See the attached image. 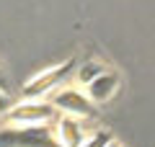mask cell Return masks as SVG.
Masks as SVG:
<instances>
[{"instance_id":"1","label":"cell","mask_w":155,"mask_h":147,"mask_svg":"<svg viewBox=\"0 0 155 147\" xmlns=\"http://www.w3.org/2000/svg\"><path fill=\"white\" fill-rule=\"evenodd\" d=\"M0 147H62L49 124H13L0 129Z\"/></svg>"},{"instance_id":"2","label":"cell","mask_w":155,"mask_h":147,"mask_svg":"<svg viewBox=\"0 0 155 147\" xmlns=\"http://www.w3.org/2000/svg\"><path fill=\"white\" fill-rule=\"evenodd\" d=\"M72 72H78V62L75 60H67V62H62V65L52 67V70H44L41 75H36L34 80H28L26 85H23V90H21L23 101H39L41 96L52 93L57 85H62Z\"/></svg>"},{"instance_id":"3","label":"cell","mask_w":155,"mask_h":147,"mask_svg":"<svg viewBox=\"0 0 155 147\" xmlns=\"http://www.w3.org/2000/svg\"><path fill=\"white\" fill-rule=\"evenodd\" d=\"M52 119H60V111L52 101H18L5 114V121L13 124H47Z\"/></svg>"},{"instance_id":"4","label":"cell","mask_w":155,"mask_h":147,"mask_svg":"<svg viewBox=\"0 0 155 147\" xmlns=\"http://www.w3.org/2000/svg\"><path fill=\"white\" fill-rule=\"evenodd\" d=\"M52 103H54L57 111L70 114V116H80V119H83V116H96V106H93V101L88 98V93L78 90V88H72V85L54 90Z\"/></svg>"},{"instance_id":"5","label":"cell","mask_w":155,"mask_h":147,"mask_svg":"<svg viewBox=\"0 0 155 147\" xmlns=\"http://www.w3.org/2000/svg\"><path fill=\"white\" fill-rule=\"evenodd\" d=\"M57 137H60L62 147H83L88 142L83 119L80 116H70V114H62L57 119Z\"/></svg>"},{"instance_id":"6","label":"cell","mask_w":155,"mask_h":147,"mask_svg":"<svg viewBox=\"0 0 155 147\" xmlns=\"http://www.w3.org/2000/svg\"><path fill=\"white\" fill-rule=\"evenodd\" d=\"M116 85H119V75H116L114 70H106L104 75H98L91 85H85V93H88L91 101L101 103V101H109V98L114 96Z\"/></svg>"},{"instance_id":"7","label":"cell","mask_w":155,"mask_h":147,"mask_svg":"<svg viewBox=\"0 0 155 147\" xmlns=\"http://www.w3.org/2000/svg\"><path fill=\"white\" fill-rule=\"evenodd\" d=\"M104 72H106V67L101 65V62H96V60H85V62H80V65H78L75 80L85 88V85H91V83H93L98 75H104Z\"/></svg>"},{"instance_id":"8","label":"cell","mask_w":155,"mask_h":147,"mask_svg":"<svg viewBox=\"0 0 155 147\" xmlns=\"http://www.w3.org/2000/svg\"><path fill=\"white\" fill-rule=\"evenodd\" d=\"M111 142H114L111 132L109 129H98V132H93V134L88 137V142H85L83 147H109Z\"/></svg>"},{"instance_id":"9","label":"cell","mask_w":155,"mask_h":147,"mask_svg":"<svg viewBox=\"0 0 155 147\" xmlns=\"http://www.w3.org/2000/svg\"><path fill=\"white\" fill-rule=\"evenodd\" d=\"M13 106H16V103L11 101V96H8L5 90H0V116H5L8 111L13 109Z\"/></svg>"},{"instance_id":"10","label":"cell","mask_w":155,"mask_h":147,"mask_svg":"<svg viewBox=\"0 0 155 147\" xmlns=\"http://www.w3.org/2000/svg\"><path fill=\"white\" fill-rule=\"evenodd\" d=\"M8 88V77H5V72L0 70V90H5Z\"/></svg>"},{"instance_id":"11","label":"cell","mask_w":155,"mask_h":147,"mask_svg":"<svg viewBox=\"0 0 155 147\" xmlns=\"http://www.w3.org/2000/svg\"><path fill=\"white\" fill-rule=\"evenodd\" d=\"M109 147H122V145H119V142H116V139H114V142H111V145H109Z\"/></svg>"}]
</instances>
